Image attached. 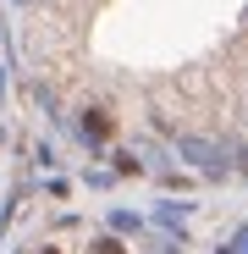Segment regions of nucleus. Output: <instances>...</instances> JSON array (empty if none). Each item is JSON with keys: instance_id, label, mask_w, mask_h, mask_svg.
Here are the masks:
<instances>
[{"instance_id": "f257e3e1", "label": "nucleus", "mask_w": 248, "mask_h": 254, "mask_svg": "<svg viewBox=\"0 0 248 254\" xmlns=\"http://www.w3.org/2000/svg\"><path fill=\"white\" fill-rule=\"evenodd\" d=\"M177 149H182V155H188V160L198 166V172H226V155H221V149H215L210 138H182Z\"/></svg>"}, {"instance_id": "f03ea898", "label": "nucleus", "mask_w": 248, "mask_h": 254, "mask_svg": "<svg viewBox=\"0 0 248 254\" xmlns=\"http://www.w3.org/2000/svg\"><path fill=\"white\" fill-rule=\"evenodd\" d=\"M110 133H116V122L105 111H83V138H89V144H105Z\"/></svg>"}, {"instance_id": "7ed1b4c3", "label": "nucleus", "mask_w": 248, "mask_h": 254, "mask_svg": "<svg viewBox=\"0 0 248 254\" xmlns=\"http://www.w3.org/2000/svg\"><path fill=\"white\" fill-rule=\"evenodd\" d=\"M94 254H133L127 243H121L116 232H105V238H94Z\"/></svg>"}, {"instance_id": "20e7f679", "label": "nucleus", "mask_w": 248, "mask_h": 254, "mask_svg": "<svg viewBox=\"0 0 248 254\" xmlns=\"http://www.w3.org/2000/svg\"><path fill=\"white\" fill-rule=\"evenodd\" d=\"M110 232H138V221H133V216H121V210H116V216H110Z\"/></svg>"}, {"instance_id": "39448f33", "label": "nucleus", "mask_w": 248, "mask_h": 254, "mask_svg": "<svg viewBox=\"0 0 248 254\" xmlns=\"http://www.w3.org/2000/svg\"><path fill=\"white\" fill-rule=\"evenodd\" d=\"M6 221H11V204H0V232H6Z\"/></svg>"}, {"instance_id": "423d86ee", "label": "nucleus", "mask_w": 248, "mask_h": 254, "mask_svg": "<svg viewBox=\"0 0 248 254\" xmlns=\"http://www.w3.org/2000/svg\"><path fill=\"white\" fill-rule=\"evenodd\" d=\"M39 254H61V249H55V243H45V249H39Z\"/></svg>"}, {"instance_id": "0eeeda50", "label": "nucleus", "mask_w": 248, "mask_h": 254, "mask_svg": "<svg viewBox=\"0 0 248 254\" xmlns=\"http://www.w3.org/2000/svg\"><path fill=\"white\" fill-rule=\"evenodd\" d=\"M243 172H248V149H243Z\"/></svg>"}]
</instances>
